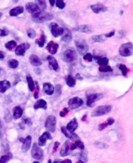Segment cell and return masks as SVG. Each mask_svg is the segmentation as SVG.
<instances>
[{
	"instance_id": "obj_1",
	"label": "cell",
	"mask_w": 133,
	"mask_h": 163,
	"mask_svg": "<svg viewBox=\"0 0 133 163\" xmlns=\"http://www.w3.org/2000/svg\"><path fill=\"white\" fill-rule=\"evenodd\" d=\"M53 18V16L51 13L41 10L32 15L33 20L35 22L38 23V24H41V23H43L45 22L52 20Z\"/></svg>"
},
{
	"instance_id": "obj_2",
	"label": "cell",
	"mask_w": 133,
	"mask_h": 163,
	"mask_svg": "<svg viewBox=\"0 0 133 163\" xmlns=\"http://www.w3.org/2000/svg\"><path fill=\"white\" fill-rule=\"evenodd\" d=\"M119 53L122 57H129L133 53V45L131 42L123 44L119 49Z\"/></svg>"
},
{
	"instance_id": "obj_3",
	"label": "cell",
	"mask_w": 133,
	"mask_h": 163,
	"mask_svg": "<svg viewBox=\"0 0 133 163\" xmlns=\"http://www.w3.org/2000/svg\"><path fill=\"white\" fill-rule=\"evenodd\" d=\"M112 110L111 105H101L99 106L93 111L92 113V117L100 116L109 113Z\"/></svg>"
},
{
	"instance_id": "obj_4",
	"label": "cell",
	"mask_w": 133,
	"mask_h": 163,
	"mask_svg": "<svg viewBox=\"0 0 133 163\" xmlns=\"http://www.w3.org/2000/svg\"><path fill=\"white\" fill-rule=\"evenodd\" d=\"M75 44L79 53L81 55H84L88 51V45L86 41L83 39H78L75 41Z\"/></svg>"
},
{
	"instance_id": "obj_5",
	"label": "cell",
	"mask_w": 133,
	"mask_h": 163,
	"mask_svg": "<svg viewBox=\"0 0 133 163\" xmlns=\"http://www.w3.org/2000/svg\"><path fill=\"white\" fill-rule=\"evenodd\" d=\"M31 155L33 159L37 161L42 160L44 157V151L38 144L35 143L31 149Z\"/></svg>"
},
{
	"instance_id": "obj_6",
	"label": "cell",
	"mask_w": 133,
	"mask_h": 163,
	"mask_svg": "<svg viewBox=\"0 0 133 163\" xmlns=\"http://www.w3.org/2000/svg\"><path fill=\"white\" fill-rule=\"evenodd\" d=\"M56 120L55 116L50 115L47 117L45 122V127L49 132L54 133L56 129Z\"/></svg>"
},
{
	"instance_id": "obj_7",
	"label": "cell",
	"mask_w": 133,
	"mask_h": 163,
	"mask_svg": "<svg viewBox=\"0 0 133 163\" xmlns=\"http://www.w3.org/2000/svg\"><path fill=\"white\" fill-rule=\"evenodd\" d=\"M77 58V53L73 49H68L63 53V60L64 62H72Z\"/></svg>"
},
{
	"instance_id": "obj_8",
	"label": "cell",
	"mask_w": 133,
	"mask_h": 163,
	"mask_svg": "<svg viewBox=\"0 0 133 163\" xmlns=\"http://www.w3.org/2000/svg\"><path fill=\"white\" fill-rule=\"evenodd\" d=\"M49 29L51 33L54 37H58L63 35L64 29L61 27H59L56 23L53 22L49 25Z\"/></svg>"
},
{
	"instance_id": "obj_9",
	"label": "cell",
	"mask_w": 133,
	"mask_h": 163,
	"mask_svg": "<svg viewBox=\"0 0 133 163\" xmlns=\"http://www.w3.org/2000/svg\"><path fill=\"white\" fill-rule=\"evenodd\" d=\"M68 105L69 107L72 109H75L79 107H81L83 104V101L81 98L79 97H74V98H71L68 101Z\"/></svg>"
},
{
	"instance_id": "obj_10",
	"label": "cell",
	"mask_w": 133,
	"mask_h": 163,
	"mask_svg": "<svg viewBox=\"0 0 133 163\" xmlns=\"http://www.w3.org/2000/svg\"><path fill=\"white\" fill-rule=\"evenodd\" d=\"M103 97L102 94H92L87 96V105L89 107H91L95 101H97L101 99Z\"/></svg>"
},
{
	"instance_id": "obj_11",
	"label": "cell",
	"mask_w": 133,
	"mask_h": 163,
	"mask_svg": "<svg viewBox=\"0 0 133 163\" xmlns=\"http://www.w3.org/2000/svg\"><path fill=\"white\" fill-rule=\"evenodd\" d=\"M30 44L27 42L22 43L21 44H19L18 47L16 48L15 50V53L16 55L18 56H23L25 55V51L28 49L30 48Z\"/></svg>"
},
{
	"instance_id": "obj_12",
	"label": "cell",
	"mask_w": 133,
	"mask_h": 163,
	"mask_svg": "<svg viewBox=\"0 0 133 163\" xmlns=\"http://www.w3.org/2000/svg\"><path fill=\"white\" fill-rule=\"evenodd\" d=\"M61 131H62V133H63L65 135V136L67 137L68 139L72 140V141H75L80 140V138H79L77 134L74 133V132H71V131H68L66 128V127H64V126L62 127Z\"/></svg>"
},
{
	"instance_id": "obj_13",
	"label": "cell",
	"mask_w": 133,
	"mask_h": 163,
	"mask_svg": "<svg viewBox=\"0 0 133 163\" xmlns=\"http://www.w3.org/2000/svg\"><path fill=\"white\" fill-rule=\"evenodd\" d=\"M52 136L51 135L49 132H44L42 135L39 137L38 142V145L40 146H44L46 144V142L47 140H52Z\"/></svg>"
},
{
	"instance_id": "obj_14",
	"label": "cell",
	"mask_w": 133,
	"mask_h": 163,
	"mask_svg": "<svg viewBox=\"0 0 133 163\" xmlns=\"http://www.w3.org/2000/svg\"><path fill=\"white\" fill-rule=\"evenodd\" d=\"M25 8L27 10L28 13H29L32 14H34L35 13H37L39 11H40L38 5H36L35 3L33 2H29L25 5Z\"/></svg>"
},
{
	"instance_id": "obj_15",
	"label": "cell",
	"mask_w": 133,
	"mask_h": 163,
	"mask_svg": "<svg viewBox=\"0 0 133 163\" xmlns=\"http://www.w3.org/2000/svg\"><path fill=\"white\" fill-rule=\"evenodd\" d=\"M47 59L48 62H49V67L50 69H52L55 71H58L59 66L55 57L52 55H49L47 57Z\"/></svg>"
},
{
	"instance_id": "obj_16",
	"label": "cell",
	"mask_w": 133,
	"mask_h": 163,
	"mask_svg": "<svg viewBox=\"0 0 133 163\" xmlns=\"http://www.w3.org/2000/svg\"><path fill=\"white\" fill-rule=\"evenodd\" d=\"M90 8H91V9L93 10V12L95 14L104 13V12H106L107 10V7L101 3L92 5L91 6H90Z\"/></svg>"
},
{
	"instance_id": "obj_17",
	"label": "cell",
	"mask_w": 133,
	"mask_h": 163,
	"mask_svg": "<svg viewBox=\"0 0 133 163\" xmlns=\"http://www.w3.org/2000/svg\"><path fill=\"white\" fill-rule=\"evenodd\" d=\"M47 50L49 51V53L52 54V55H54V54L56 53L58 48V44L57 43H55L53 41H50L48 43L47 45Z\"/></svg>"
},
{
	"instance_id": "obj_18",
	"label": "cell",
	"mask_w": 133,
	"mask_h": 163,
	"mask_svg": "<svg viewBox=\"0 0 133 163\" xmlns=\"http://www.w3.org/2000/svg\"><path fill=\"white\" fill-rule=\"evenodd\" d=\"M31 141H32V138L31 136L28 135L26 138L24 139V141L22 142V150L24 152H27V151L29 150V148L31 147Z\"/></svg>"
},
{
	"instance_id": "obj_19",
	"label": "cell",
	"mask_w": 133,
	"mask_h": 163,
	"mask_svg": "<svg viewBox=\"0 0 133 163\" xmlns=\"http://www.w3.org/2000/svg\"><path fill=\"white\" fill-rule=\"evenodd\" d=\"M70 141H67L64 143V144L62 146L61 151H60V155L62 157H66L67 155H68L70 154Z\"/></svg>"
},
{
	"instance_id": "obj_20",
	"label": "cell",
	"mask_w": 133,
	"mask_h": 163,
	"mask_svg": "<svg viewBox=\"0 0 133 163\" xmlns=\"http://www.w3.org/2000/svg\"><path fill=\"white\" fill-rule=\"evenodd\" d=\"M78 122L76 118H73L68 124H67L66 128L71 132H74L78 127Z\"/></svg>"
},
{
	"instance_id": "obj_21",
	"label": "cell",
	"mask_w": 133,
	"mask_h": 163,
	"mask_svg": "<svg viewBox=\"0 0 133 163\" xmlns=\"http://www.w3.org/2000/svg\"><path fill=\"white\" fill-rule=\"evenodd\" d=\"M43 89L44 92L47 95H52L54 93L55 88L52 84L49 83H46L43 84Z\"/></svg>"
},
{
	"instance_id": "obj_22",
	"label": "cell",
	"mask_w": 133,
	"mask_h": 163,
	"mask_svg": "<svg viewBox=\"0 0 133 163\" xmlns=\"http://www.w3.org/2000/svg\"><path fill=\"white\" fill-rule=\"evenodd\" d=\"M33 108L35 109H38V108H43L44 110L47 109V102L42 99H38L36 103L34 104Z\"/></svg>"
},
{
	"instance_id": "obj_23",
	"label": "cell",
	"mask_w": 133,
	"mask_h": 163,
	"mask_svg": "<svg viewBox=\"0 0 133 163\" xmlns=\"http://www.w3.org/2000/svg\"><path fill=\"white\" fill-rule=\"evenodd\" d=\"M29 59L30 63L33 66H40L42 64L41 60L39 59L38 56L35 55H30Z\"/></svg>"
},
{
	"instance_id": "obj_24",
	"label": "cell",
	"mask_w": 133,
	"mask_h": 163,
	"mask_svg": "<svg viewBox=\"0 0 133 163\" xmlns=\"http://www.w3.org/2000/svg\"><path fill=\"white\" fill-rule=\"evenodd\" d=\"M24 8L22 6H18L12 8L10 10L9 14L10 16H17L19 14H21L24 13Z\"/></svg>"
},
{
	"instance_id": "obj_25",
	"label": "cell",
	"mask_w": 133,
	"mask_h": 163,
	"mask_svg": "<svg viewBox=\"0 0 133 163\" xmlns=\"http://www.w3.org/2000/svg\"><path fill=\"white\" fill-rule=\"evenodd\" d=\"M10 88V82L7 80L0 81V92L4 93Z\"/></svg>"
},
{
	"instance_id": "obj_26",
	"label": "cell",
	"mask_w": 133,
	"mask_h": 163,
	"mask_svg": "<svg viewBox=\"0 0 133 163\" xmlns=\"http://www.w3.org/2000/svg\"><path fill=\"white\" fill-rule=\"evenodd\" d=\"M75 30L79 31V32L88 33V34L92 33V29L88 25H79V26H78L77 28L75 29Z\"/></svg>"
},
{
	"instance_id": "obj_27",
	"label": "cell",
	"mask_w": 133,
	"mask_h": 163,
	"mask_svg": "<svg viewBox=\"0 0 133 163\" xmlns=\"http://www.w3.org/2000/svg\"><path fill=\"white\" fill-rule=\"evenodd\" d=\"M13 118L15 120L19 119L21 118L22 114H23V110L22 109V108L19 106H16L13 108Z\"/></svg>"
},
{
	"instance_id": "obj_28",
	"label": "cell",
	"mask_w": 133,
	"mask_h": 163,
	"mask_svg": "<svg viewBox=\"0 0 133 163\" xmlns=\"http://www.w3.org/2000/svg\"><path fill=\"white\" fill-rule=\"evenodd\" d=\"M46 35H45L44 31H42L41 36L38 39L36 40V43L38 45V46L40 48H42L44 47L45 43H46Z\"/></svg>"
},
{
	"instance_id": "obj_29",
	"label": "cell",
	"mask_w": 133,
	"mask_h": 163,
	"mask_svg": "<svg viewBox=\"0 0 133 163\" xmlns=\"http://www.w3.org/2000/svg\"><path fill=\"white\" fill-rule=\"evenodd\" d=\"M106 37L104 35H94L90 38V41L92 43H96V42H104L106 40Z\"/></svg>"
},
{
	"instance_id": "obj_30",
	"label": "cell",
	"mask_w": 133,
	"mask_h": 163,
	"mask_svg": "<svg viewBox=\"0 0 133 163\" xmlns=\"http://www.w3.org/2000/svg\"><path fill=\"white\" fill-rule=\"evenodd\" d=\"M65 81L66 82L67 85L70 87H74L76 85L75 79L70 75L67 76L66 78H65Z\"/></svg>"
},
{
	"instance_id": "obj_31",
	"label": "cell",
	"mask_w": 133,
	"mask_h": 163,
	"mask_svg": "<svg viewBox=\"0 0 133 163\" xmlns=\"http://www.w3.org/2000/svg\"><path fill=\"white\" fill-rule=\"evenodd\" d=\"M72 33L70 32L69 30L66 29V33L64 34V35L62 37V39L61 41H63L64 42H66V43H68L70 42L71 41H72Z\"/></svg>"
},
{
	"instance_id": "obj_32",
	"label": "cell",
	"mask_w": 133,
	"mask_h": 163,
	"mask_svg": "<svg viewBox=\"0 0 133 163\" xmlns=\"http://www.w3.org/2000/svg\"><path fill=\"white\" fill-rule=\"evenodd\" d=\"M27 81L28 83V87L30 91H33L35 89V83H34L32 77L31 76H27Z\"/></svg>"
},
{
	"instance_id": "obj_33",
	"label": "cell",
	"mask_w": 133,
	"mask_h": 163,
	"mask_svg": "<svg viewBox=\"0 0 133 163\" xmlns=\"http://www.w3.org/2000/svg\"><path fill=\"white\" fill-rule=\"evenodd\" d=\"M12 158H13L12 153L8 152L7 155L1 156V158H0V162H2V163L7 162L8 161H9L10 159H12Z\"/></svg>"
},
{
	"instance_id": "obj_34",
	"label": "cell",
	"mask_w": 133,
	"mask_h": 163,
	"mask_svg": "<svg viewBox=\"0 0 133 163\" xmlns=\"http://www.w3.org/2000/svg\"><path fill=\"white\" fill-rule=\"evenodd\" d=\"M109 62V60L107 57H100V58L97 59V64L100 65L101 66H107Z\"/></svg>"
},
{
	"instance_id": "obj_35",
	"label": "cell",
	"mask_w": 133,
	"mask_h": 163,
	"mask_svg": "<svg viewBox=\"0 0 133 163\" xmlns=\"http://www.w3.org/2000/svg\"><path fill=\"white\" fill-rule=\"evenodd\" d=\"M19 65V62L16 59H10L8 61V67L12 68V69H15L18 68Z\"/></svg>"
},
{
	"instance_id": "obj_36",
	"label": "cell",
	"mask_w": 133,
	"mask_h": 163,
	"mask_svg": "<svg viewBox=\"0 0 133 163\" xmlns=\"http://www.w3.org/2000/svg\"><path fill=\"white\" fill-rule=\"evenodd\" d=\"M16 45H17L16 42L15 41H10L9 42H7L6 44H5V46L7 50L12 51L13 49H15V48L16 47Z\"/></svg>"
},
{
	"instance_id": "obj_37",
	"label": "cell",
	"mask_w": 133,
	"mask_h": 163,
	"mask_svg": "<svg viewBox=\"0 0 133 163\" xmlns=\"http://www.w3.org/2000/svg\"><path fill=\"white\" fill-rule=\"evenodd\" d=\"M35 3L38 5L40 10H41V11H44V10L46 9L47 6L46 1H43V0H38V1H36Z\"/></svg>"
},
{
	"instance_id": "obj_38",
	"label": "cell",
	"mask_w": 133,
	"mask_h": 163,
	"mask_svg": "<svg viewBox=\"0 0 133 163\" xmlns=\"http://www.w3.org/2000/svg\"><path fill=\"white\" fill-rule=\"evenodd\" d=\"M27 35L30 38H34L36 35V31L33 29H28L27 30Z\"/></svg>"
},
{
	"instance_id": "obj_39",
	"label": "cell",
	"mask_w": 133,
	"mask_h": 163,
	"mask_svg": "<svg viewBox=\"0 0 133 163\" xmlns=\"http://www.w3.org/2000/svg\"><path fill=\"white\" fill-rule=\"evenodd\" d=\"M99 70L101 72H109V71H112V68L109 66H100L99 68Z\"/></svg>"
},
{
	"instance_id": "obj_40",
	"label": "cell",
	"mask_w": 133,
	"mask_h": 163,
	"mask_svg": "<svg viewBox=\"0 0 133 163\" xmlns=\"http://www.w3.org/2000/svg\"><path fill=\"white\" fill-rule=\"evenodd\" d=\"M119 68H120V70L121 71L123 75L126 77L127 75V72H128V69H127L126 66L124 64H120V66H119Z\"/></svg>"
},
{
	"instance_id": "obj_41",
	"label": "cell",
	"mask_w": 133,
	"mask_h": 163,
	"mask_svg": "<svg viewBox=\"0 0 133 163\" xmlns=\"http://www.w3.org/2000/svg\"><path fill=\"white\" fill-rule=\"evenodd\" d=\"M55 3L56 6L58 8H60V9H63L65 6H66L65 3L63 1H62V0H57V1H56Z\"/></svg>"
},
{
	"instance_id": "obj_42",
	"label": "cell",
	"mask_w": 133,
	"mask_h": 163,
	"mask_svg": "<svg viewBox=\"0 0 133 163\" xmlns=\"http://www.w3.org/2000/svg\"><path fill=\"white\" fill-rule=\"evenodd\" d=\"M80 159H81V161H82L83 162H86L88 161L87 153L86 151H82V152H81Z\"/></svg>"
},
{
	"instance_id": "obj_43",
	"label": "cell",
	"mask_w": 133,
	"mask_h": 163,
	"mask_svg": "<svg viewBox=\"0 0 133 163\" xmlns=\"http://www.w3.org/2000/svg\"><path fill=\"white\" fill-rule=\"evenodd\" d=\"M4 118H5V122L7 123L10 122L11 120H12V116H11L10 113L8 111H6V112H5Z\"/></svg>"
},
{
	"instance_id": "obj_44",
	"label": "cell",
	"mask_w": 133,
	"mask_h": 163,
	"mask_svg": "<svg viewBox=\"0 0 133 163\" xmlns=\"http://www.w3.org/2000/svg\"><path fill=\"white\" fill-rule=\"evenodd\" d=\"M83 59L84 61H88V62H92V59L93 57L92 55V54H90L89 53H86L85 55H84Z\"/></svg>"
},
{
	"instance_id": "obj_45",
	"label": "cell",
	"mask_w": 133,
	"mask_h": 163,
	"mask_svg": "<svg viewBox=\"0 0 133 163\" xmlns=\"http://www.w3.org/2000/svg\"><path fill=\"white\" fill-rule=\"evenodd\" d=\"M75 144L76 145V146H77V148H80V149L82 150H83L84 149V145L83 144V142L80 141L79 140V141H76L75 142Z\"/></svg>"
},
{
	"instance_id": "obj_46",
	"label": "cell",
	"mask_w": 133,
	"mask_h": 163,
	"mask_svg": "<svg viewBox=\"0 0 133 163\" xmlns=\"http://www.w3.org/2000/svg\"><path fill=\"white\" fill-rule=\"evenodd\" d=\"M8 31L7 29H0V36H5L8 35Z\"/></svg>"
},
{
	"instance_id": "obj_47",
	"label": "cell",
	"mask_w": 133,
	"mask_h": 163,
	"mask_svg": "<svg viewBox=\"0 0 133 163\" xmlns=\"http://www.w3.org/2000/svg\"><path fill=\"white\" fill-rule=\"evenodd\" d=\"M95 145L96 147H97L99 148H107V145L105 144H104V143H103V142H95Z\"/></svg>"
},
{
	"instance_id": "obj_48",
	"label": "cell",
	"mask_w": 133,
	"mask_h": 163,
	"mask_svg": "<svg viewBox=\"0 0 133 163\" xmlns=\"http://www.w3.org/2000/svg\"><path fill=\"white\" fill-rule=\"evenodd\" d=\"M108 124H107V122H104L103 123V124H101L99 125V127H98V129L99 131H103V129H104L107 126H108Z\"/></svg>"
},
{
	"instance_id": "obj_49",
	"label": "cell",
	"mask_w": 133,
	"mask_h": 163,
	"mask_svg": "<svg viewBox=\"0 0 133 163\" xmlns=\"http://www.w3.org/2000/svg\"><path fill=\"white\" fill-rule=\"evenodd\" d=\"M36 92H35V94H34V98H35V99H38V92H39V90H40V87H39V85H38L37 82H36Z\"/></svg>"
},
{
	"instance_id": "obj_50",
	"label": "cell",
	"mask_w": 133,
	"mask_h": 163,
	"mask_svg": "<svg viewBox=\"0 0 133 163\" xmlns=\"http://www.w3.org/2000/svg\"><path fill=\"white\" fill-rule=\"evenodd\" d=\"M59 145H60V143H59V142L58 141H56L55 142V144H54V146H53V153H55L56 150H57L58 149V148L59 146Z\"/></svg>"
},
{
	"instance_id": "obj_51",
	"label": "cell",
	"mask_w": 133,
	"mask_h": 163,
	"mask_svg": "<svg viewBox=\"0 0 133 163\" xmlns=\"http://www.w3.org/2000/svg\"><path fill=\"white\" fill-rule=\"evenodd\" d=\"M69 112V110H68V108H64L63 111H61V112L60 113V116L61 117H64L66 115V114H68V113Z\"/></svg>"
},
{
	"instance_id": "obj_52",
	"label": "cell",
	"mask_w": 133,
	"mask_h": 163,
	"mask_svg": "<svg viewBox=\"0 0 133 163\" xmlns=\"http://www.w3.org/2000/svg\"><path fill=\"white\" fill-rule=\"evenodd\" d=\"M23 122L24 124H27L28 125H31L33 124L32 120L30 118H24L23 119Z\"/></svg>"
},
{
	"instance_id": "obj_53",
	"label": "cell",
	"mask_w": 133,
	"mask_h": 163,
	"mask_svg": "<svg viewBox=\"0 0 133 163\" xmlns=\"http://www.w3.org/2000/svg\"><path fill=\"white\" fill-rule=\"evenodd\" d=\"M55 90H56V94H58V96H59L60 94H61V87L60 85H57L56 86Z\"/></svg>"
},
{
	"instance_id": "obj_54",
	"label": "cell",
	"mask_w": 133,
	"mask_h": 163,
	"mask_svg": "<svg viewBox=\"0 0 133 163\" xmlns=\"http://www.w3.org/2000/svg\"><path fill=\"white\" fill-rule=\"evenodd\" d=\"M114 34H115V31L113 30L112 31H110V33L105 34V35H104V36H105L106 38H109V37H112V36H114Z\"/></svg>"
},
{
	"instance_id": "obj_55",
	"label": "cell",
	"mask_w": 133,
	"mask_h": 163,
	"mask_svg": "<svg viewBox=\"0 0 133 163\" xmlns=\"http://www.w3.org/2000/svg\"><path fill=\"white\" fill-rule=\"evenodd\" d=\"M114 122H115L114 119V118H108V120H107V124H108L109 125H112V124L114 123Z\"/></svg>"
},
{
	"instance_id": "obj_56",
	"label": "cell",
	"mask_w": 133,
	"mask_h": 163,
	"mask_svg": "<svg viewBox=\"0 0 133 163\" xmlns=\"http://www.w3.org/2000/svg\"><path fill=\"white\" fill-rule=\"evenodd\" d=\"M5 57V54L3 51H0V60H3Z\"/></svg>"
},
{
	"instance_id": "obj_57",
	"label": "cell",
	"mask_w": 133,
	"mask_h": 163,
	"mask_svg": "<svg viewBox=\"0 0 133 163\" xmlns=\"http://www.w3.org/2000/svg\"><path fill=\"white\" fill-rule=\"evenodd\" d=\"M75 78H76V79H79V80H83V78H82V77L80 76V74L79 73H77L75 75Z\"/></svg>"
},
{
	"instance_id": "obj_58",
	"label": "cell",
	"mask_w": 133,
	"mask_h": 163,
	"mask_svg": "<svg viewBox=\"0 0 133 163\" xmlns=\"http://www.w3.org/2000/svg\"><path fill=\"white\" fill-rule=\"evenodd\" d=\"M72 161L70 159H65L64 161H61V162H68V163H72Z\"/></svg>"
},
{
	"instance_id": "obj_59",
	"label": "cell",
	"mask_w": 133,
	"mask_h": 163,
	"mask_svg": "<svg viewBox=\"0 0 133 163\" xmlns=\"http://www.w3.org/2000/svg\"><path fill=\"white\" fill-rule=\"evenodd\" d=\"M3 135V127H2V125H0V137H1Z\"/></svg>"
},
{
	"instance_id": "obj_60",
	"label": "cell",
	"mask_w": 133,
	"mask_h": 163,
	"mask_svg": "<svg viewBox=\"0 0 133 163\" xmlns=\"http://www.w3.org/2000/svg\"><path fill=\"white\" fill-rule=\"evenodd\" d=\"M86 118H87V115H86V114H84L83 118H82V120H83V121H85V120H86Z\"/></svg>"
},
{
	"instance_id": "obj_61",
	"label": "cell",
	"mask_w": 133,
	"mask_h": 163,
	"mask_svg": "<svg viewBox=\"0 0 133 163\" xmlns=\"http://www.w3.org/2000/svg\"><path fill=\"white\" fill-rule=\"evenodd\" d=\"M49 3H50V4L52 5V6H53L54 4L55 3V0H53V1H49Z\"/></svg>"
},
{
	"instance_id": "obj_62",
	"label": "cell",
	"mask_w": 133,
	"mask_h": 163,
	"mask_svg": "<svg viewBox=\"0 0 133 163\" xmlns=\"http://www.w3.org/2000/svg\"><path fill=\"white\" fill-rule=\"evenodd\" d=\"M53 162H54V163H56V162H61V160H60V159H56V160H55L54 161H53Z\"/></svg>"
},
{
	"instance_id": "obj_63",
	"label": "cell",
	"mask_w": 133,
	"mask_h": 163,
	"mask_svg": "<svg viewBox=\"0 0 133 163\" xmlns=\"http://www.w3.org/2000/svg\"><path fill=\"white\" fill-rule=\"evenodd\" d=\"M2 15H3V14L1 13H0V18H1V17L2 16Z\"/></svg>"
},
{
	"instance_id": "obj_64",
	"label": "cell",
	"mask_w": 133,
	"mask_h": 163,
	"mask_svg": "<svg viewBox=\"0 0 133 163\" xmlns=\"http://www.w3.org/2000/svg\"><path fill=\"white\" fill-rule=\"evenodd\" d=\"M52 162V161H51V160H49V161H48V162Z\"/></svg>"
}]
</instances>
